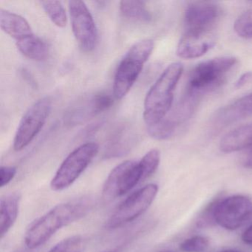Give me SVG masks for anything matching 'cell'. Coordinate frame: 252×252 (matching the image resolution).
Segmentation results:
<instances>
[{"instance_id":"cell-31","label":"cell","mask_w":252,"mask_h":252,"mask_svg":"<svg viewBox=\"0 0 252 252\" xmlns=\"http://www.w3.org/2000/svg\"><path fill=\"white\" fill-rule=\"evenodd\" d=\"M172 252V251H161V252Z\"/></svg>"},{"instance_id":"cell-30","label":"cell","mask_w":252,"mask_h":252,"mask_svg":"<svg viewBox=\"0 0 252 252\" xmlns=\"http://www.w3.org/2000/svg\"><path fill=\"white\" fill-rule=\"evenodd\" d=\"M237 252V251H234V250H227V251H224V252Z\"/></svg>"},{"instance_id":"cell-14","label":"cell","mask_w":252,"mask_h":252,"mask_svg":"<svg viewBox=\"0 0 252 252\" xmlns=\"http://www.w3.org/2000/svg\"><path fill=\"white\" fill-rule=\"evenodd\" d=\"M214 37H202L186 34L181 38L177 48V55L191 60L201 57L215 45Z\"/></svg>"},{"instance_id":"cell-13","label":"cell","mask_w":252,"mask_h":252,"mask_svg":"<svg viewBox=\"0 0 252 252\" xmlns=\"http://www.w3.org/2000/svg\"><path fill=\"white\" fill-rule=\"evenodd\" d=\"M113 99L107 94H97L83 104L69 113L68 120L71 124L82 123L89 118L94 117L111 107Z\"/></svg>"},{"instance_id":"cell-10","label":"cell","mask_w":252,"mask_h":252,"mask_svg":"<svg viewBox=\"0 0 252 252\" xmlns=\"http://www.w3.org/2000/svg\"><path fill=\"white\" fill-rule=\"evenodd\" d=\"M252 217V201L249 197L234 195L218 202L214 210L215 222L222 228L235 230Z\"/></svg>"},{"instance_id":"cell-26","label":"cell","mask_w":252,"mask_h":252,"mask_svg":"<svg viewBox=\"0 0 252 252\" xmlns=\"http://www.w3.org/2000/svg\"><path fill=\"white\" fill-rule=\"evenodd\" d=\"M252 79V72H247L242 75L235 83L236 88H240L244 86Z\"/></svg>"},{"instance_id":"cell-22","label":"cell","mask_w":252,"mask_h":252,"mask_svg":"<svg viewBox=\"0 0 252 252\" xmlns=\"http://www.w3.org/2000/svg\"><path fill=\"white\" fill-rule=\"evenodd\" d=\"M85 241L81 236L67 237L57 243L48 252H83Z\"/></svg>"},{"instance_id":"cell-32","label":"cell","mask_w":252,"mask_h":252,"mask_svg":"<svg viewBox=\"0 0 252 252\" xmlns=\"http://www.w3.org/2000/svg\"><path fill=\"white\" fill-rule=\"evenodd\" d=\"M117 252L116 251H109V252Z\"/></svg>"},{"instance_id":"cell-5","label":"cell","mask_w":252,"mask_h":252,"mask_svg":"<svg viewBox=\"0 0 252 252\" xmlns=\"http://www.w3.org/2000/svg\"><path fill=\"white\" fill-rule=\"evenodd\" d=\"M99 147L96 143L82 144L64 159L51 182L54 191H62L72 185L87 169L98 154Z\"/></svg>"},{"instance_id":"cell-16","label":"cell","mask_w":252,"mask_h":252,"mask_svg":"<svg viewBox=\"0 0 252 252\" xmlns=\"http://www.w3.org/2000/svg\"><path fill=\"white\" fill-rule=\"evenodd\" d=\"M252 147V123L243 125L224 135L220 142L223 153L240 151Z\"/></svg>"},{"instance_id":"cell-12","label":"cell","mask_w":252,"mask_h":252,"mask_svg":"<svg viewBox=\"0 0 252 252\" xmlns=\"http://www.w3.org/2000/svg\"><path fill=\"white\" fill-rule=\"evenodd\" d=\"M252 116V93L220 109L213 118L212 125L217 129Z\"/></svg>"},{"instance_id":"cell-1","label":"cell","mask_w":252,"mask_h":252,"mask_svg":"<svg viewBox=\"0 0 252 252\" xmlns=\"http://www.w3.org/2000/svg\"><path fill=\"white\" fill-rule=\"evenodd\" d=\"M93 204L89 197H81L54 206L29 227L25 236L26 247L31 250L40 247L59 230L85 217Z\"/></svg>"},{"instance_id":"cell-24","label":"cell","mask_w":252,"mask_h":252,"mask_svg":"<svg viewBox=\"0 0 252 252\" xmlns=\"http://www.w3.org/2000/svg\"><path fill=\"white\" fill-rule=\"evenodd\" d=\"M209 240L201 236H195L184 240L180 246L183 252H202L209 246Z\"/></svg>"},{"instance_id":"cell-29","label":"cell","mask_w":252,"mask_h":252,"mask_svg":"<svg viewBox=\"0 0 252 252\" xmlns=\"http://www.w3.org/2000/svg\"><path fill=\"white\" fill-rule=\"evenodd\" d=\"M30 251L32 250H31V249H28L27 248V249H20V250L16 251V252H30Z\"/></svg>"},{"instance_id":"cell-8","label":"cell","mask_w":252,"mask_h":252,"mask_svg":"<svg viewBox=\"0 0 252 252\" xmlns=\"http://www.w3.org/2000/svg\"><path fill=\"white\" fill-rule=\"evenodd\" d=\"M51 110V100L48 98H41L29 107L23 116L14 137L15 151L24 150L33 141L46 123Z\"/></svg>"},{"instance_id":"cell-4","label":"cell","mask_w":252,"mask_h":252,"mask_svg":"<svg viewBox=\"0 0 252 252\" xmlns=\"http://www.w3.org/2000/svg\"><path fill=\"white\" fill-rule=\"evenodd\" d=\"M237 59L232 57H219L197 64L189 76L187 91L203 97L219 88L234 67Z\"/></svg>"},{"instance_id":"cell-7","label":"cell","mask_w":252,"mask_h":252,"mask_svg":"<svg viewBox=\"0 0 252 252\" xmlns=\"http://www.w3.org/2000/svg\"><path fill=\"white\" fill-rule=\"evenodd\" d=\"M222 14L220 5L212 2H191L184 16L186 34L214 37L213 31Z\"/></svg>"},{"instance_id":"cell-27","label":"cell","mask_w":252,"mask_h":252,"mask_svg":"<svg viewBox=\"0 0 252 252\" xmlns=\"http://www.w3.org/2000/svg\"><path fill=\"white\" fill-rule=\"evenodd\" d=\"M242 240L246 244L252 246V225H250L242 235Z\"/></svg>"},{"instance_id":"cell-15","label":"cell","mask_w":252,"mask_h":252,"mask_svg":"<svg viewBox=\"0 0 252 252\" xmlns=\"http://www.w3.org/2000/svg\"><path fill=\"white\" fill-rule=\"evenodd\" d=\"M0 26L5 33L19 41L33 35L29 22L19 14L0 9Z\"/></svg>"},{"instance_id":"cell-17","label":"cell","mask_w":252,"mask_h":252,"mask_svg":"<svg viewBox=\"0 0 252 252\" xmlns=\"http://www.w3.org/2000/svg\"><path fill=\"white\" fill-rule=\"evenodd\" d=\"M20 200V193H11L2 197L0 200V235L2 239L17 220Z\"/></svg>"},{"instance_id":"cell-2","label":"cell","mask_w":252,"mask_h":252,"mask_svg":"<svg viewBox=\"0 0 252 252\" xmlns=\"http://www.w3.org/2000/svg\"><path fill=\"white\" fill-rule=\"evenodd\" d=\"M183 70L181 63L169 64L147 93L144 101V119L148 126L158 123L170 112L174 92Z\"/></svg>"},{"instance_id":"cell-18","label":"cell","mask_w":252,"mask_h":252,"mask_svg":"<svg viewBox=\"0 0 252 252\" xmlns=\"http://www.w3.org/2000/svg\"><path fill=\"white\" fill-rule=\"evenodd\" d=\"M16 45L19 51L30 60L42 61L48 57V49L46 44L34 34L17 41Z\"/></svg>"},{"instance_id":"cell-9","label":"cell","mask_w":252,"mask_h":252,"mask_svg":"<svg viewBox=\"0 0 252 252\" xmlns=\"http://www.w3.org/2000/svg\"><path fill=\"white\" fill-rule=\"evenodd\" d=\"M143 181L139 163L126 160L114 168L109 174L103 187V197L112 200L125 195Z\"/></svg>"},{"instance_id":"cell-11","label":"cell","mask_w":252,"mask_h":252,"mask_svg":"<svg viewBox=\"0 0 252 252\" xmlns=\"http://www.w3.org/2000/svg\"><path fill=\"white\" fill-rule=\"evenodd\" d=\"M69 10L72 30L79 47L85 52H91L95 48L98 39L93 16L83 1H70Z\"/></svg>"},{"instance_id":"cell-28","label":"cell","mask_w":252,"mask_h":252,"mask_svg":"<svg viewBox=\"0 0 252 252\" xmlns=\"http://www.w3.org/2000/svg\"><path fill=\"white\" fill-rule=\"evenodd\" d=\"M245 166L246 167L252 168V151L246 157L245 160Z\"/></svg>"},{"instance_id":"cell-6","label":"cell","mask_w":252,"mask_h":252,"mask_svg":"<svg viewBox=\"0 0 252 252\" xmlns=\"http://www.w3.org/2000/svg\"><path fill=\"white\" fill-rule=\"evenodd\" d=\"M158 191V186L150 184L132 193L118 206L106 222V227L116 229L135 220L151 206Z\"/></svg>"},{"instance_id":"cell-20","label":"cell","mask_w":252,"mask_h":252,"mask_svg":"<svg viewBox=\"0 0 252 252\" xmlns=\"http://www.w3.org/2000/svg\"><path fill=\"white\" fill-rule=\"evenodd\" d=\"M42 8L48 14L50 20L59 28H64L67 19L65 9L60 1H42Z\"/></svg>"},{"instance_id":"cell-23","label":"cell","mask_w":252,"mask_h":252,"mask_svg":"<svg viewBox=\"0 0 252 252\" xmlns=\"http://www.w3.org/2000/svg\"><path fill=\"white\" fill-rule=\"evenodd\" d=\"M234 29L240 37L252 39V9L245 11L237 19Z\"/></svg>"},{"instance_id":"cell-25","label":"cell","mask_w":252,"mask_h":252,"mask_svg":"<svg viewBox=\"0 0 252 252\" xmlns=\"http://www.w3.org/2000/svg\"><path fill=\"white\" fill-rule=\"evenodd\" d=\"M17 169L14 166H2L0 169V187L8 185L15 177Z\"/></svg>"},{"instance_id":"cell-19","label":"cell","mask_w":252,"mask_h":252,"mask_svg":"<svg viewBox=\"0 0 252 252\" xmlns=\"http://www.w3.org/2000/svg\"><path fill=\"white\" fill-rule=\"evenodd\" d=\"M120 10L127 18L146 23L151 21V14L146 6V2L143 1H122Z\"/></svg>"},{"instance_id":"cell-3","label":"cell","mask_w":252,"mask_h":252,"mask_svg":"<svg viewBox=\"0 0 252 252\" xmlns=\"http://www.w3.org/2000/svg\"><path fill=\"white\" fill-rule=\"evenodd\" d=\"M151 39H144L134 44L121 61L113 82V95L116 99H122L130 91L142 71L154 49Z\"/></svg>"},{"instance_id":"cell-21","label":"cell","mask_w":252,"mask_h":252,"mask_svg":"<svg viewBox=\"0 0 252 252\" xmlns=\"http://www.w3.org/2000/svg\"><path fill=\"white\" fill-rule=\"evenodd\" d=\"M160 152L156 149H153L149 151L138 162L142 172L143 181L150 178L156 172L160 163Z\"/></svg>"}]
</instances>
